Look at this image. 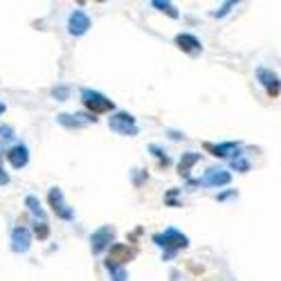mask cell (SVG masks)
Here are the masks:
<instances>
[{
  "instance_id": "cell-2",
  "label": "cell",
  "mask_w": 281,
  "mask_h": 281,
  "mask_svg": "<svg viewBox=\"0 0 281 281\" xmlns=\"http://www.w3.org/2000/svg\"><path fill=\"white\" fill-rule=\"evenodd\" d=\"M81 101L83 106L90 111V115H101V113H111L115 108V103L108 99L106 95L97 90H90V88H83L81 90Z\"/></svg>"
},
{
  "instance_id": "cell-7",
  "label": "cell",
  "mask_w": 281,
  "mask_h": 281,
  "mask_svg": "<svg viewBox=\"0 0 281 281\" xmlns=\"http://www.w3.org/2000/svg\"><path fill=\"white\" fill-rule=\"evenodd\" d=\"M232 182V173L225 169H209L202 178L196 182V185H202V187H223V185H230Z\"/></svg>"
},
{
  "instance_id": "cell-11",
  "label": "cell",
  "mask_w": 281,
  "mask_h": 281,
  "mask_svg": "<svg viewBox=\"0 0 281 281\" xmlns=\"http://www.w3.org/2000/svg\"><path fill=\"white\" fill-rule=\"evenodd\" d=\"M111 254H108V261L115 263V265H124L126 261H131L135 257V250H131L128 245H124V243H113L111 248Z\"/></svg>"
},
{
  "instance_id": "cell-19",
  "label": "cell",
  "mask_w": 281,
  "mask_h": 281,
  "mask_svg": "<svg viewBox=\"0 0 281 281\" xmlns=\"http://www.w3.org/2000/svg\"><path fill=\"white\" fill-rule=\"evenodd\" d=\"M34 234L39 236V241H45V238L50 236V227H48V223L41 221V225L36 223V225H34Z\"/></svg>"
},
{
  "instance_id": "cell-18",
  "label": "cell",
  "mask_w": 281,
  "mask_h": 281,
  "mask_svg": "<svg viewBox=\"0 0 281 281\" xmlns=\"http://www.w3.org/2000/svg\"><path fill=\"white\" fill-rule=\"evenodd\" d=\"M151 5H153L155 9H160V12H164L166 16H171V18H180L178 9H175L171 3H162V0H153V3H151Z\"/></svg>"
},
{
  "instance_id": "cell-10",
  "label": "cell",
  "mask_w": 281,
  "mask_h": 281,
  "mask_svg": "<svg viewBox=\"0 0 281 281\" xmlns=\"http://www.w3.org/2000/svg\"><path fill=\"white\" fill-rule=\"evenodd\" d=\"M257 79H259V83H261L265 90H268L270 97H279V77L274 75L272 70H268V67H259Z\"/></svg>"
},
{
  "instance_id": "cell-9",
  "label": "cell",
  "mask_w": 281,
  "mask_h": 281,
  "mask_svg": "<svg viewBox=\"0 0 281 281\" xmlns=\"http://www.w3.org/2000/svg\"><path fill=\"white\" fill-rule=\"evenodd\" d=\"M32 245V234H29L27 227H14L12 230V250L18 254H25Z\"/></svg>"
},
{
  "instance_id": "cell-22",
  "label": "cell",
  "mask_w": 281,
  "mask_h": 281,
  "mask_svg": "<svg viewBox=\"0 0 281 281\" xmlns=\"http://www.w3.org/2000/svg\"><path fill=\"white\" fill-rule=\"evenodd\" d=\"M52 95H54L59 101H65L67 95H70V88H67V86H59V88H54V90H52Z\"/></svg>"
},
{
  "instance_id": "cell-20",
  "label": "cell",
  "mask_w": 281,
  "mask_h": 281,
  "mask_svg": "<svg viewBox=\"0 0 281 281\" xmlns=\"http://www.w3.org/2000/svg\"><path fill=\"white\" fill-rule=\"evenodd\" d=\"M151 151H153V155H155V158H158V160H160V164H164V166H169V164H171L169 155H166V153H164V151H162V149H160V147H158V144H151Z\"/></svg>"
},
{
  "instance_id": "cell-15",
  "label": "cell",
  "mask_w": 281,
  "mask_h": 281,
  "mask_svg": "<svg viewBox=\"0 0 281 281\" xmlns=\"http://www.w3.org/2000/svg\"><path fill=\"white\" fill-rule=\"evenodd\" d=\"M196 162H200V153H194V151H187V153H182L180 164H178L180 175H189L191 166H194Z\"/></svg>"
},
{
  "instance_id": "cell-12",
  "label": "cell",
  "mask_w": 281,
  "mask_h": 281,
  "mask_svg": "<svg viewBox=\"0 0 281 281\" xmlns=\"http://www.w3.org/2000/svg\"><path fill=\"white\" fill-rule=\"evenodd\" d=\"M7 160L9 164L14 166V169H23V166H27L29 162V151L25 144H16V147H12L7 151Z\"/></svg>"
},
{
  "instance_id": "cell-4",
  "label": "cell",
  "mask_w": 281,
  "mask_h": 281,
  "mask_svg": "<svg viewBox=\"0 0 281 281\" xmlns=\"http://www.w3.org/2000/svg\"><path fill=\"white\" fill-rule=\"evenodd\" d=\"M48 200H50V207H52V212L56 214V218H63V221H75V209L65 205L63 191H61L59 187H52L50 194H48Z\"/></svg>"
},
{
  "instance_id": "cell-17",
  "label": "cell",
  "mask_w": 281,
  "mask_h": 281,
  "mask_svg": "<svg viewBox=\"0 0 281 281\" xmlns=\"http://www.w3.org/2000/svg\"><path fill=\"white\" fill-rule=\"evenodd\" d=\"M25 205L29 207V212H32L36 218L45 221V212H43V207H41V200L36 198V196H27V198H25Z\"/></svg>"
},
{
  "instance_id": "cell-16",
  "label": "cell",
  "mask_w": 281,
  "mask_h": 281,
  "mask_svg": "<svg viewBox=\"0 0 281 281\" xmlns=\"http://www.w3.org/2000/svg\"><path fill=\"white\" fill-rule=\"evenodd\" d=\"M106 270H108V274H111V281H128V272L122 268V265L106 261Z\"/></svg>"
},
{
  "instance_id": "cell-13",
  "label": "cell",
  "mask_w": 281,
  "mask_h": 281,
  "mask_svg": "<svg viewBox=\"0 0 281 281\" xmlns=\"http://www.w3.org/2000/svg\"><path fill=\"white\" fill-rule=\"evenodd\" d=\"M175 45H178L182 52L191 54V56H196V54H200V52H202L200 41L196 39L194 34H178V36H175Z\"/></svg>"
},
{
  "instance_id": "cell-3",
  "label": "cell",
  "mask_w": 281,
  "mask_h": 281,
  "mask_svg": "<svg viewBox=\"0 0 281 281\" xmlns=\"http://www.w3.org/2000/svg\"><path fill=\"white\" fill-rule=\"evenodd\" d=\"M108 126L117 135H126V137H135V135L139 133L137 124H135V117L128 115V113H115V115L108 119Z\"/></svg>"
},
{
  "instance_id": "cell-1",
  "label": "cell",
  "mask_w": 281,
  "mask_h": 281,
  "mask_svg": "<svg viewBox=\"0 0 281 281\" xmlns=\"http://www.w3.org/2000/svg\"><path fill=\"white\" fill-rule=\"evenodd\" d=\"M153 243H155V245H160V248H164L166 250V259H171L175 250L189 245V238H187L182 232L175 230V227H166L162 234H155Z\"/></svg>"
},
{
  "instance_id": "cell-23",
  "label": "cell",
  "mask_w": 281,
  "mask_h": 281,
  "mask_svg": "<svg viewBox=\"0 0 281 281\" xmlns=\"http://www.w3.org/2000/svg\"><path fill=\"white\" fill-rule=\"evenodd\" d=\"M232 7H236V3H225L221 9H218V12H214V16H216V18H223L225 14H230V9H232Z\"/></svg>"
},
{
  "instance_id": "cell-21",
  "label": "cell",
  "mask_w": 281,
  "mask_h": 281,
  "mask_svg": "<svg viewBox=\"0 0 281 281\" xmlns=\"http://www.w3.org/2000/svg\"><path fill=\"white\" fill-rule=\"evenodd\" d=\"M232 166H234L236 171H241V173H245V171H250V162H248L245 158H241V155H236V158L232 160Z\"/></svg>"
},
{
  "instance_id": "cell-6",
  "label": "cell",
  "mask_w": 281,
  "mask_h": 281,
  "mask_svg": "<svg viewBox=\"0 0 281 281\" xmlns=\"http://www.w3.org/2000/svg\"><path fill=\"white\" fill-rule=\"evenodd\" d=\"M56 122L65 128H83V126H90V124H97V117L83 115V113H75V115L61 113V115H56Z\"/></svg>"
},
{
  "instance_id": "cell-24",
  "label": "cell",
  "mask_w": 281,
  "mask_h": 281,
  "mask_svg": "<svg viewBox=\"0 0 281 281\" xmlns=\"http://www.w3.org/2000/svg\"><path fill=\"white\" fill-rule=\"evenodd\" d=\"M5 185H9V173L5 171V166H3V158H0V187H5Z\"/></svg>"
},
{
  "instance_id": "cell-14",
  "label": "cell",
  "mask_w": 281,
  "mask_h": 281,
  "mask_svg": "<svg viewBox=\"0 0 281 281\" xmlns=\"http://www.w3.org/2000/svg\"><path fill=\"white\" fill-rule=\"evenodd\" d=\"M238 147H241L238 142H223V144H216V147H214V144H205V149L212 151V155H216V158H227V155L236 153Z\"/></svg>"
},
{
  "instance_id": "cell-5",
  "label": "cell",
  "mask_w": 281,
  "mask_h": 281,
  "mask_svg": "<svg viewBox=\"0 0 281 281\" xmlns=\"http://www.w3.org/2000/svg\"><path fill=\"white\" fill-rule=\"evenodd\" d=\"M113 241H115V227H113V225H101L99 230H95V232H92V236H90L92 254H101L103 250L111 248Z\"/></svg>"
},
{
  "instance_id": "cell-8",
  "label": "cell",
  "mask_w": 281,
  "mask_h": 281,
  "mask_svg": "<svg viewBox=\"0 0 281 281\" xmlns=\"http://www.w3.org/2000/svg\"><path fill=\"white\" fill-rule=\"evenodd\" d=\"M90 18H88V14H83V12H72L70 14V18H67V32H70L72 36H83L90 29Z\"/></svg>"
},
{
  "instance_id": "cell-25",
  "label": "cell",
  "mask_w": 281,
  "mask_h": 281,
  "mask_svg": "<svg viewBox=\"0 0 281 281\" xmlns=\"http://www.w3.org/2000/svg\"><path fill=\"white\" fill-rule=\"evenodd\" d=\"M3 113H5V103H0V115H3Z\"/></svg>"
}]
</instances>
